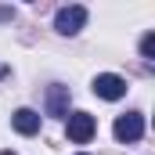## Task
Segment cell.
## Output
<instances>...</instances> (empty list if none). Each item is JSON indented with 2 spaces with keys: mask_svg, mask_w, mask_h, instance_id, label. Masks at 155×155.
I'll return each instance as SVG.
<instances>
[{
  "mask_svg": "<svg viewBox=\"0 0 155 155\" xmlns=\"http://www.w3.org/2000/svg\"><path fill=\"white\" fill-rule=\"evenodd\" d=\"M83 22H87V7H79V4L61 7V11L54 15V29H58L61 36H76L79 29H83Z\"/></svg>",
  "mask_w": 155,
  "mask_h": 155,
  "instance_id": "cell-1",
  "label": "cell"
},
{
  "mask_svg": "<svg viewBox=\"0 0 155 155\" xmlns=\"http://www.w3.org/2000/svg\"><path fill=\"white\" fill-rule=\"evenodd\" d=\"M116 141H123V144H130V141H141L144 137V116L141 112H126V116L116 119Z\"/></svg>",
  "mask_w": 155,
  "mask_h": 155,
  "instance_id": "cell-2",
  "label": "cell"
},
{
  "mask_svg": "<svg viewBox=\"0 0 155 155\" xmlns=\"http://www.w3.org/2000/svg\"><path fill=\"white\" fill-rule=\"evenodd\" d=\"M65 130H69V141L72 144H87L90 137H94V130H97V123L90 112H72L69 123H65Z\"/></svg>",
  "mask_w": 155,
  "mask_h": 155,
  "instance_id": "cell-3",
  "label": "cell"
},
{
  "mask_svg": "<svg viewBox=\"0 0 155 155\" xmlns=\"http://www.w3.org/2000/svg\"><path fill=\"white\" fill-rule=\"evenodd\" d=\"M94 94H97V97H105V101H119V97L126 94V79L105 72V76L94 79Z\"/></svg>",
  "mask_w": 155,
  "mask_h": 155,
  "instance_id": "cell-4",
  "label": "cell"
},
{
  "mask_svg": "<svg viewBox=\"0 0 155 155\" xmlns=\"http://www.w3.org/2000/svg\"><path fill=\"white\" fill-rule=\"evenodd\" d=\"M11 123H15V130L25 134V137H33V134L40 130V116L33 112V108H18V112L11 116Z\"/></svg>",
  "mask_w": 155,
  "mask_h": 155,
  "instance_id": "cell-5",
  "label": "cell"
},
{
  "mask_svg": "<svg viewBox=\"0 0 155 155\" xmlns=\"http://www.w3.org/2000/svg\"><path fill=\"white\" fill-rule=\"evenodd\" d=\"M65 94H69V87H51V97H47L51 116H65Z\"/></svg>",
  "mask_w": 155,
  "mask_h": 155,
  "instance_id": "cell-6",
  "label": "cell"
},
{
  "mask_svg": "<svg viewBox=\"0 0 155 155\" xmlns=\"http://www.w3.org/2000/svg\"><path fill=\"white\" fill-rule=\"evenodd\" d=\"M141 54L144 58H155V33H148V36L141 40Z\"/></svg>",
  "mask_w": 155,
  "mask_h": 155,
  "instance_id": "cell-7",
  "label": "cell"
},
{
  "mask_svg": "<svg viewBox=\"0 0 155 155\" xmlns=\"http://www.w3.org/2000/svg\"><path fill=\"white\" fill-rule=\"evenodd\" d=\"M0 155H11V152H0Z\"/></svg>",
  "mask_w": 155,
  "mask_h": 155,
  "instance_id": "cell-8",
  "label": "cell"
},
{
  "mask_svg": "<svg viewBox=\"0 0 155 155\" xmlns=\"http://www.w3.org/2000/svg\"><path fill=\"white\" fill-rule=\"evenodd\" d=\"M79 155H87V152H79Z\"/></svg>",
  "mask_w": 155,
  "mask_h": 155,
  "instance_id": "cell-9",
  "label": "cell"
}]
</instances>
